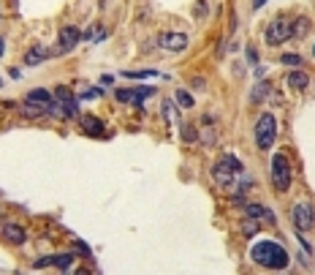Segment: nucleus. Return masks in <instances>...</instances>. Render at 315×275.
Here are the masks:
<instances>
[{
  "label": "nucleus",
  "instance_id": "obj_5",
  "mask_svg": "<svg viewBox=\"0 0 315 275\" xmlns=\"http://www.w3.org/2000/svg\"><path fill=\"white\" fill-rule=\"evenodd\" d=\"M293 226H296V232H310L315 226V210L310 202H299L293 207Z\"/></svg>",
  "mask_w": 315,
  "mask_h": 275
},
{
  "label": "nucleus",
  "instance_id": "obj_11",
  "mask_svg": "<svg viewBox=\"0 0 315 275\" xmlns=\"http://www.w3.org/2000/svg\"><path fill=\"white\" fill-rule=\"evenodd\" d=\"M82 128L87 133H92V136H103V123L92 115H82Z\"/></svg>",
  "mask_w": 315,
  "mask_h": 275
},
{
  "label": "nucleus",
  "instance_id": "obj_12",
  "mask_svg": "<svg viewBox=\"0 0 315 275\" xmlns=\"http://www.w3.org/2000/svg\"><path fill=\"white\" fill-rule=\"evenodd\" d=\"M25 101L41 104V106H46V109H49V106H52V93H49V90H41V87H38V90H30V93H28V98H25Z\"/></svg>",
  "mask_w": 315,
  "mask_h": 275
},
{
  "label": "nucleus",
  "instance_id": "obj_27",
  "mask_svg": "<svg viewBox=\"0 0 315 275\" xmlns=\"http://www.w3.org/2000/svg\"><path fill=\"white\" fill-rule=\"evenodd\" d=\"M76 275H92V272L87 270V267H82V270H76Z\"/></svg>",
  "mask_w": 315,
  "mask_h": 275
},
{
  "label": "nucleus",
  "instance_id": "obj_8",
  "mask_svg": "<svg viewBox=\"0 0 315 275\" xmlns=\"http://www.w3.org/2000/svg\"><path fill=\"white\" fill-rule=\"evenodd\" d=\"M79 38H82V30L73 28V25H65V28L60 30V52H71L73 46L79 44Z\"/></svg>",
  "mask_w": 315,
  "mask_h": 275
},
{
  "label": "nucleus",
  "instance_id": "obj_2",
  "mask_svg": "<svg viewBox=\"0 0 315 275\" xmlns=\"http://www.w3.org/2000/svg\"><path fill=\"white\" fill-rule=\"evenodd\" d=\"M291 180H293V172H291V161H288L285 153H274L272 156V183H274V191L285 193L291 188Z\"/></svg>",
  "mask_w": 315,
  "mask_h": 275
},
{
  "label": "nucleus",
  "instance_id": "obj_14",
  "mask_svg": "<svg viewBox=\"0 0 315 275\" xmlns=\"http://www.w3.org/2000/svg\"><path fill=\"white\" fill-rule=\"evenodd\" d=\"M272 93V85L269 82H258L256 87H253V93H250V98H253V104H261L266 96Z\"/></svg>",
  "mask_w": 315,
  "mask_h": 275
},
{
  "label": "nucleus",
  "instance_id": "obj_1",
  "mask_svg": "<svg viewBox=\"0 0 315 275\" xmlns=\"http://www.w3.org/2000/svg\"><path fill=\"white\" fill-rule=\"evenodd\" d=\"M250 259L261 267H272V270H283L288 264L285 248L280 243H274V240H258V243L250 248Z\"/></svg>",
  "mask_w": 315,
  "mask_h": 275
},
{
  "label": "nucleus",
  "instance_id": "obj_28",
  "mask_svg": "<svg viewBox=\"0 0 315 275\" xmlns=\"http://www.w3.org/2000/svg\"><path fill=\"white\" fill-rule=\"evenodd\" d=\"M0 55H6V44H3V38H0Z\"/></svg>",
  "mask_w": 315,
  "mask_h": 275
},
{
  "label": "nucleus",
  "instance_id": "obj_18",
  "mask_svg": "<svg viewBox=\"0 0 315 275\" xmlns=\"http://www.w3.org/2000/svg\"><path fill=\"white\" fill-rule=\"evenodd\" d=\"M174 101H177L179 106H182V109H190V106H193V98H190V93H187V90H177Z\"/></svg>",
  "mask_w": 315,
  "mask_h": 275
},
{
  "label": "nucleus",
  "instance_id": "obj_23",
  "mask_svg": "<svg viewBox=\"0 0 315 275\" xmlns=\"http://www.w3.org/2000/svg\"><path fill=\"white\" fill-rule=\"evenodd\" d=\"M182 136L187 139V142H193V139H196V131H193V128H182Z\"/></svg>",
  "mask_w": 315,
  "mask_h": 275
},
{
  "label": "nucleus",
  "instance_id": "obj_21",
  "mask_svg": "<svg viewBox=\"0 0 315 275\" xmlns=\"http://www.w3.org/2000/svg\"><path fill=\"white\" fill-rule=\"evenodd\" d=\"M256 229H258V226H256V221H253V218H247L245 224H242V232L245 234H256Z\"/></svg>",
  "mask_w": 315,
  "mask_h": 275
},
{
  "label": "nucleus",
  "instance_id": "obj_10",
  "mask_svg": "<svg viewBox=\"0 0 315 275\" xmlns=\"http://www.w3.org/2000/svg\"><path fill=\"white\" fill-rule=\"evenodd\" d=\"M245 213H247V218H253V221H266V224H274V213L269 210V207H264V204H247Z\"/></svg>",
  "mask_w": 315,
  "mask_h": 275
},
{
  "label": "nucleus",
  "instance_id": "obj_22",
  "mask_svg": "<svg viewBox=\"0 0 315 275\" xmlns=\"http://www.w3.org/2000/svg\"><path fill=\"white\" fill-rule=\"evenodd\" d=\"M283 63H285V65H299L301 57H299V55H283Z\"/></svg>",
  "mask_w": 315,
  "mask_h": 275
},
{
  "label": "nucleus",
  "instance_id": "obj_16",
  "mask_svg": "<svg viewBox=\"0 0 315 275\" xmlns=\"http://www.w3.org/2000/svg\"><path fill=\"white\" fill-rule=\"evenodd\" d=\"M46 106H41V104H33V101H25L22 104V115L25 117H41V115H46Z\"/></svg>",
  "mask_w": 315,
  "mask_h": 275
},
{
  "label": "nucleus",
  "instance_id": "obj_26",
  "mask_svg": "<svg viewBox=\"0 0 315 275\" xmlns=\"http://www.w3.org/2000/svg\"><path fill=\"white\" fill-rule=\"evenodd\" d=\"M264 3H266V0H253V9H261Z\"/></svg>",
  "mask_w": 315,
  "mask_h": 275
},
{
  "label": "nucleus",
  "instance_id": "obj_7",
  "mask_svg": "<svg viewBox=\"0 0 315 275\" xmlns=\"http://www.w3.org/2000/svg\"><path fill=\"white\" fill-rule=\"evenodd\" d=\"M212 177H215L218 185H231L234 177H237V172L229 166V161H226V158H218V164L212 166Z\"/></svg>",
  "mask_w": 315,
  "mask_h": 275
},
{
  "label": "nucleus",
  "instance_id": "obj_20",
  "mask_svg": "<svg viewBox=\"0 0 315 275\" xmlns=\"http://www.w3.org/2000/svg\"><path fill=\"white\" fill-rule=\"evenodd\" d=\"M125 77H131V79H144V77H155V71H125Z\"/></svg>",
  "mask_w": 315,
  "mask_h": 275
},
{
  "label": "nucleus",
  "instance_id": "obj_9",
  "mask_svg": "<svg viewBox=\"0 0 315 275\" xmlns=\"http://www.w3.org/2000/svg\"><path fill=\"white\" fill-rule=\"evenodd\" d=\"M3 240L6 243H11V245H22L25 240H28V234H25V226H19V224H6L3 226Z\"/></svg>",
  "mask_w": 315,
  "mask_h": 275
},
{
  "label": "nucleus",
  "instance_id": "obj_6",
  "mask_svg": "<svg viewBox=\"0 0 315 275\" xmlns=\"http://www.w3.org/2000/svg\"><path fill=\"white\" fill-rule=\"evenodd\" d=\"M158 44L163 46V49H169V52H182L187 46V36L179 33V30H166V33H160Z\"/></svg>",
  "mask_w": 315,
  "mask_h": 275
},
{
  "label": "nucleus",
  "instance_id": "obj_4",
  "mask_svg": "<svg viewBox=\"0 0 315 275\" xmlns=\"http://www.w3.org/2000/svg\"><path fill=\"white\" fill-rule=\"evenodd\" d=\"M264 38H266L269 46H280L283 41H288V38H291V19H285V17L272 19L269 28H266V33H264Z\"/></svg>",
  "mask_w": 315,
  "mask_h": 275
},
{
  "label": "nucleus",
  "instance_id": "obj_13",
  "mask_svg": "<svg viewBox=\"0 0 315 275\" xmlns=\"http://www.w3.org/2000/svg\"><path fill=\"white\" fill-rule=\"evenodd\" d=\"M288 85H291L293 90H304V87L310 85V77H307L304 71H291L288 74Z\"/></svg>",
  "mask_w": 315,
  "mask_h": 275
},
{
  "label": "nucleus",
  "instance_id": "obj_24",
  "mask_svg": "<svg viewBox=\"0 0 315 275\" xmlns=\"http://www.w3.org/2000/svg\"><path fill=\"white\" fill-rule=\"evenodd\" d=\"M76 251L82 253V256H90V248H87L84 243H76Z\"/></svg>",
  "mask_w": 315,
  "mask_h": 275
},
{
  "label": "nucleus",
  "instance_id": "obj_17",
  "mask_svg": "<svg viewBox=\"0 0 315 275\" xmlns=\"http://www.w3.org/2000/svg\"><path fill=\"white\" fill-rule=\"evenodd\" d=\"M49 264H55L60 267V270H68V267L73 264V253H63V256H52V259H46Z\"/></svg>",
  "mask_w": 315,
  "mask_h": 275
},
{
  "label": "nucleus",
  "instance_id": "obj_19",
  "mask_svg": "<svg viewBox=\"0 0 315 275\" xmlns=\"http://www.w3.org/2000/svg\"><path fill=\"white\" fill-rule=\"evenodd\" d=\"M44 57H46L44 49H30L28 55H25V63H28V65H36V63H41Z\"/></svg>",
  "mask_w": 315,
  "mask_h": 275
},
{
  "label": "nucleus",
  "instance_id": "obj_25",
  "mask_svg": "<svg viewBox=\"0 0 315 275\" xmlns=\"http://www.w3.org/2000/svg\"><path fill=\"white\" fill-rule=\"evenodd\" d=\"M196 17H206V3H198L196 6Z\"/></svg>",
  "mask_w": 315,
  "mask_h": 275
},
{
  "label": "nucleus",
  "instance_id": "obj_15",
  "mask_svg": "<svg viewBox=\"0 0 315 275\" xmlns=\"http://www.w3.org/2000/svg\"><path fill=\"white\" fill-rule=\"evenodd\" d=\"M307 28H310V19H307V17L293 19V22H291V38H301L307 33Z\"/></svg>",
  "mask_w": 315,
  "mask_h": 275
},
{
  "label": "nucleus",
  "instance_id": "obj_29",
  "mask_svg": "<svg viewBox=\"0 0 315 275\" xmlns=\"http://www.w3.org/2000/svg\"><path fill=\"white\" fill-rule=\"evenodd\" d=\"M312 55H315V46H312Z\"/></svg>",
  "mask_w": 315,
  "mask_h": 275
},
{
  "label": "nucleus",
  "instance_id": "obj_3",
  "mask_svg": "<svg viewBox=\"0 0 315 275\" xmlns=\"http://www.w3.org/2000/svg\"><path fill=\"white\" fill-rule=\"evenodd\" d=\"M274 139H277V120H274V115H261L258 123H256V145L261 147V150H266V147L274 145Z\"/></svg>",
  "mask_w": 315,
  "mask_h": 275
}]
</instances>
